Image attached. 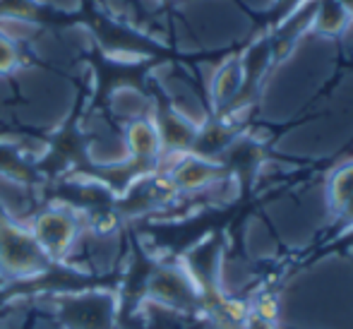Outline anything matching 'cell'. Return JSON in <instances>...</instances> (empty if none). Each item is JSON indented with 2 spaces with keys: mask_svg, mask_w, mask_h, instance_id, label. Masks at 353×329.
Here are the masks:
<instances>
[{
  "mask_svg": "<svg viewBox=\"0 0 353 329\" xmlns=\"http://www.w3.org/2000/svg\"><path fill=\"white\" fill-rule=\"evenodd\" d=\"M46 267L48 260L32 231L17 223L0 221V272L8 277H34L46 272Z\"/></svg>",
  "mask_w": 353,
  "mask_h": 329,
  "instance_id": "6da1fadb",
  "label": "cell"
},
{
  "mask_svg": "<svg viewBox=\"0 0 353 329\" xmlns=\"http://www.w3.org/2000/svg\"><path fill=\"white\" fill-rule=\"evenodd\" d=\"M77 217L65 212V209H46L32 223V236L48 262L65 257L74 246V241H77Z\"/></svg>",
  "mask_w": 353,
  "mask_h": 329,
  "instance_id": "7a4b0ae2",
  "label": "cell"
},
{
  "mask_svg": "<svg viewBox=\"0 0 353 329\" xmlns=\"http://www.w3.org/2000/svg\"><path fill=\"white\" fill-rule=\"evenodd\" d=\"M221 166L202 157H183L171 171V186L176 190H202L221 181Z\"/></svg>",
  "mask_w": 353,
  "mask_h": 329,
  "instance_id": "3957f363",
  "label": "cell"
},
{
  "mask_svg": "<svg viewBox=\"0 0 353 329\" xmlns=\"http://www.w3.org/2000/svg\"><path fill=\"white\" fill-rule=\"evenodd\" d=\"M152 293L159 301L168 303V306H178V308L190 306V303H195L197 296H200L192 277H188L181 269H163V272H159L157 277H154Z\"/></svg>",
  "mask_w": 353,
  "mask_h": 329,
  "instance_id": "277c9868",
  "label": "cell"
},
{
  "mask_svg": "<svg viewBox=\"0 0 353 329\" xmlns=\"http://www.w3.org/2000/svg\"><path fill=\"white\" fill-rule=\"evenodd\" d=\"M125 144H128V152L135 159H140V161L157 159L163 152V139L161 132H159L157 121H152V118H137V121H132L125 130Z\"/></svg>",
  "mask_w": 353,
  "mask_h": 329,
  "instance_id": "5b68a950",
  "label": "cell"
},
{
  "mask_svg": "<svg viewBox=\"0 0 353 329\" xmlns=\"http://www.w3.org/2000/svg\"><path fill=\"white\" fill-rule=\"evenodd\" d=\"M245 74H248V68L243 58H228L226 63H221L216 72H214L212 84H210L214 106H226V103H231L233 99L241 94Z\"/></svg>",
  "mask_w": 353,
  "mask_h": 329,
  "instance_id": "8992f818",
  "label": "cell"
},
{
  "mask_svg": "<svg viewBox=\"0 0 353 329\" xmlns=\"http://www.w3.org/2000/svg\"><path fill=\"white\" fill-rule=\"evenodd\" d=\"M353 199V161L341 166L330 181V202L334 209L344 212L346 204Z\"/></svg>",
  "mask_w": 353,
  "mask_h": 329,
  "instance_id": "52a82bcc",
  "label": "cell"
},
{
  "mask_svg": "<svg viewBox=\"0 0 353 329\" xmlns=\"http://www.w3.org/2000/svg\"><path fill=\"white\" fill-rule=\"evenodd\" d=\"M219 315H221L223 320L231 322V325L243 327L248 317H250V306H248L245 301H241V298L226 296L219 301Z\"/></svg>",
  "mask_w": 353,
  "mask_h": 329,
  "instance_id": "ba28073f",
  "label": "cell"
},
{
  "mask_svg": "<svg viewBox=\"0 0 353 329\" xmlns=\"http://www.w3.org/2000/svg\"><path fill=\"white\" fill-rule=\"evenodd\" d=\"M248 306H250V315H257L270 322L279 320V298H276L274 293H270V291L257 293V296L252 298V303H248Z\"/></svg>",
  "mask_w": 353,
  "mask_h": 329,
  "instance_id": "9c48e42d",
  "label": "cell"
},
{
  "mask_svg": "<svg viewBox=\"0 0 353 329\" xmlns=\"http://www.w3.org/2000/svg\"><path fill=\"white\" fill-rule=\"evenodd\" d=\"M22 56H19V48L14 43L12 37L0 32V74H10L19 68Z\"/></svg>",
  "mask_w": 353,
  "mask_h": 329,
  "instance_id": "30bf717a",
  "label": "cell"
},
{
  "mask_svg": "<svg viewBox=\"0 0 353 329\" xmlns=\"http://www.w3.org/2000/svg\"><path fill=\"white\" fill-rule=\"evenodd\" d=\"M243 327L245 329H276V322H270V320H262V317H257V315H250Z\"/></svg>",
  "mask_w": 353,
  "mask_h": 329,
  "instance_id": "8fae6325",
  "label": "cell"
},
{
  "mask_svg": "<svg viewBox=\"0 0 353 329\" xmlns=\"http://www.w3.org/2000/svg\"><path fill=\"white\" fill-rule=\"evenodd\" d=\"M336 3H339L341 8H344L346 14H353V0H336Z\"/></svg>",
  "mask_w": 353,
  "mask_h": 329,
  "instance_id": "7c38bea8",
  "label": "cell"
}]
</instances>
